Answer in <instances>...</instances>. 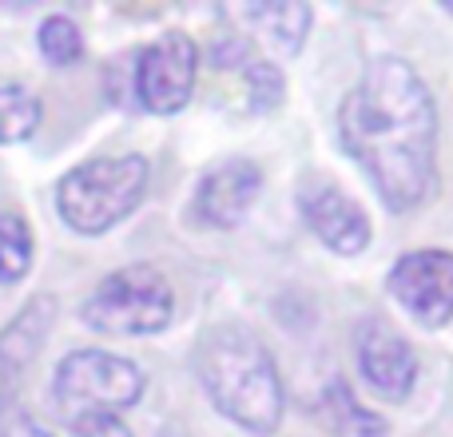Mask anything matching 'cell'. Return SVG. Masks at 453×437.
I'll use <instances>...</instances> for the list:
<instances>
[{
    "label": "cell",
    "instance_id": "obj_6",
    "mask_svg": "<svg viewBox=\"0 0 453 437\" xmlns=\"http://www.w3.org/2000/svg\"><path fill=\"white\" fill-rule=\"evenodd\" d=\"M199 76V48L188 32H164L140 52L135 64V96L148 111L172 116L196 92Z\"/></svg>",
    "mask_w": 453,
    "mask_h": 437
},
{
    "label": "cell",
    "instance_id": "obj_19",
    "mask_svg": "<svg viewBox=\"0 0 453 437\" xmlns=\"http://www.w3.org/2000/svg\"><path fill=\"white\" fill-rule=\"evenodd\" d=\"M446 12H449V16H453V4H446Z\"/></svg>",
    "mask_w": 453,
    "mask_h": 437
},
{
    "label": "cell",
    "instance_id": "obj_3",
    "mask_svg": "<svg viewBox=\"0 0 453 437\" xmlns=\"http://www.w3.org/2000/svg\"><path fill=\"white\" fill-rule=\"evenodd\" d=\"M148 164L140 156H104L72 167L56 191V211L80 234H104L140 207Z\"/></svg>",
    "mask_w": 453,
    "mask_h": 437
},
{
    "label": "cell",
    "instance_id": "obj_17",
    "mask_svg": "<svg viewBox=\"0 0 453 437\" xmlns=\"http://www.w3.org/2000/svg\"><path fill=\"white\" fill-rule=\"evenodd\" d=\"M4 437H52V433H48L44 426L28 422V418H12V422H8V430H4Z\"/></svg>",
    "mask_w": 453,
    "mask_h": 437
},
{
    "label": "cell",
    "instance_id": "obj_15",
    "mask_svg": "<svg viewBox=\"0 0 453 437\" xmlns=\"http://www.w3.org/2000/svg\"><path fill=\"white\" fill-rule=\"evenodd\" d=\"M247 84H250V104L258 111L274 108L282 100V76L274 64H263V60H247Z\"/></svg>",
    "mask_w": 453,
    "mask_h": 437
},
{
    "label": "cell",
    "instance_id": "obj_18",
    "mask_svg": "<svg viewBox=\"0 0 453 437\" xmlns=\"http://www.w3.org/2000/svg\"><path fill=\"white\" fill-rule=\"evenodd\" d=\"M8 394H12V366H8V358L0 354V410H4Z\"/></svg>",
    "mask_w": 453,
    "mask_h": 437
},
{
    "label": "cell",
    "instance_id": "obj_4",
    "mask_svg": "<svg viewBox=\"0 0 453 437\" xmlns=\"http://www.w3.org/2000/svg\"><path fill=\"white\" fill-rule=\"evenodd\" d=\"M172 310H175V295L156 266H124V271L108 274L88 295L80 314L100 334L135 338L164 330L172 322Z\"/></svg>",
    "mask_w": 453,
    "mask_h": 437
},
{
    "label": "cell",
    "instance_id": "obj_16",
    "mask_svg": "<svg viewBox=\"0 0 453 437\" xmlns=\"http://www.w3.org/2000/svg\"><path fill=\"white\" fill-rule=\"evenodd\" d=\"M72 433L76 437H132V430L124 426L119 414H108V410H96V414H80L72 422Z\"/></svg>",
    "mask_w": 453,
    "mask_h": 437
},
{
    "label": "cell",
    "instance_id": "obj_10",
    "mask_svg": "<svg viewBox=\"0 0 453 437\" xmlns=\"http://www.w3.org/2000/svg\"><path fill=\"white\" fill-rule=\"evenodd\" d=\"M258 191H263V175L247 159H231V164L215 167L203 183H199L196 211L207 226H239L247 211L255 207Z\"/></svg>",
    "mask_w": 453,
    "mask_h": 437
},
{
    "label": "cell",
    "instance_id": "obj_13",
    "mask_svg": "<svg viewBox=\"0 0 453 437\" xmlns=\"http://www.w3.org/2000/svg\"><path fill=\"white\" fill-rule=\"evenodd\" d=\"M32 266V231L20 215L0 211V287L20 282Z\"/></svg>",
    "mask_w": 453,
    "mask_h": 437
},
{
    "label": "cell",
    "instance_id": "obj_9",
    "mask_svg": "<svg viewBox=\"0 0 453 437\" xmlns=\"http://www.w3.org/2000/svg\"><path fill=\"white\" fill-rule=\"evenodd\" d=\"M358 370L382 398L402 402L414 390L418 378V358L410 342L386 322H366L358 330Z\"/></svg>",
    "mask_w": 453,
    "mask_h": 437
},
{
    "label": "cell",
    "instance_id": "obj_11",
    "mask_svg": "<svg viewBox=\"0 0 453 437\" xmlns=\"http://www.w3.org/2000/svg\"><path fill=\"white\" fill-rule=\"evenodd\" d=\"M247 16L255 20V28H263V36L271 40L279 52H290V56L303 48L306 32H311V8L298 4V0H282V4L247 8Z\"/></svg>",
    "mask_w": 453,
    "mask_h": 437
},
{
    "label": "cell",
    "instance_id": "obj_1",
    "mask_svg": "<svg viewBox=\"0 0 453 437\" xmlns=\"http://www.w3.org/2000/svg\"><path fill=\"white\" fill-rule=\"evenodd\" d=\"M338 132L390 211H410L434 191L438 111L434 96L402 56L366 64L358 88L342 100Z\"/></svg>",
    "mask_w": 453,
    "mask_h": 437
},
{
    "label": "cell",
    "instance_id": "obj_5",
    "mask_svg": "<svg viewBox=\"0 0 453 437\" xmlns=\"http://www.w3.org/2000/svg\"><path fill=\"white\" fill-rule=\"evenodd\" d=\"M143 394V370L132 358L108 350H76L56 366V402L72 414H96V410H127Z\"/></svg>",
    "mask_w": 453,
    "mask_h": 437
},
{
    "label": "cell",
    "instance_id": "obj_2",
    "mask_svg": "<svg viewBox=\"0 0 453 437\" xmlns=\"http://www.w3.org/2000/svg\"><path fill=\"white\" fill-rule=\"evenodd\" d=\"M199 378L211 402L247 433H274L282 422V386L266 346L239 326H219L199 346Z\"/></svg>",
    "mask_w": 453,
    "mask_h": 437
},
{
    "label": "cell",
    "instance_id": "obj_8",
    "mask_svg": "<svg viewBox=\"0 0 453 437\" xmlns=\"http://www.w3.org/2000/svg\"><path fill=\"white\" fill-rule=\"evenodd\" d=\"M298 211L311 223V231L326 242L334 255H362L370 242V218L334 183L311 180L298 191Z\"/></svg>",
    "mask_w": 453,
    "mask_h": 437
},
{
    "label": "cell",
    "instance_id": "obj_12",
    "mask_svg": "<svg viewBox=\"0 0 453 437\" xmlns=\"http://www.w3.org/2000/svg\"><path fill=\"white\" fill-rule=\"evenodd\" d=\"M40 127V100L20 84H0V143H20Z\"/></svg>",
    "mask_w": 453,
    "mask_h": 437
},
{
    "label": "cell",
    "instance_id": "obj_14",
    "mask_svg": "<svg viewBox=\"0 0 453 437\" xmlns=\"http://www.w3.org/2000/svg\"><path fill=\"white\" fill-rule=\"evenodd\" d=\"M36 40H40L44 60L56 64V68H68V64H76L80 56H84V36H80V28L68 16H48V20L40 24Z\"/></svg>",
    "mask_w": 453,
    "mask_h": 437
},
{
    "label": "cell",
    "instance_id": "obj_7",
    "mask_svg": "<svg viewBox=\"0 0 453 437\" xmlns=\"http://www.w3.org/2000/svg\"><path fill=\"white\" fill-rule=\"evenodd\" d=\"M390 295L422 326H446L453 318V255L449 250H410L390 271Z\"/></svg>",
    "mask_w": 453,
    "mask_h": 437
}]
</instances>
